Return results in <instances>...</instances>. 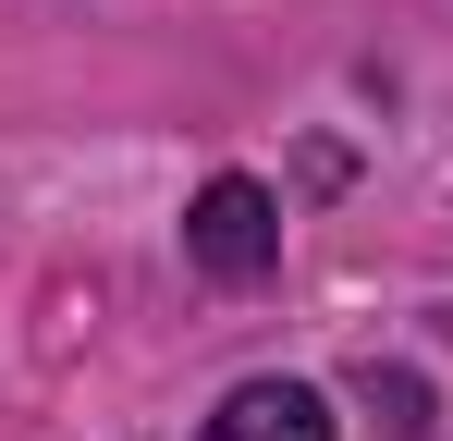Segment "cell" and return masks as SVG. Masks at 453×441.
I'll list each match as a JSON object with an SVG mask.
<instances>
[{
  "mask_svg": "<svg viewBox=\"0 0 453 441\" xmlns=\"http://www.w3.org/2000/svg\"><path fill=\"white\" fill-rule=\"evenodd\" d=\"M184 258H196L209 282H257V270L282 258V209H270V184H245V172L196 184V209H184Z\"/></svg>",
  "mask_w": 453,
  "mask_h": 441,
  "instance_id": "6da1fadb",
  "label": "cell"
},
{
  "mask_svg": "<svg viewBox=\"0 0 453 441\" xmlns=\"http://www.w3.org/2000/svg\"><path fill=\"white\" fill-rule=\"evenodd\" d=\"M196 441H331V405L306 380H245V392H221V417Z\"/></svg>",
  "mask_w": 453,
  "mask_h": 441,
  "instance_id": "7a4b0ae2",
  "label": "cell"
},
{
  "mask_svg": "<svg viewBox=\"0 0 453 441\" xmlns=\"http://www.w3.org/2000/svg\"><path fill=\"white\" fill-rule=\"evenodd\" d=\"M368 405H380V429H392V441H429V392H417L404 368H368Z\"/></svg>",
  "mask_w": 453,
  "mask_h": 441,
  "instance_id": "3957f363",
  "label": "cell"
}]
</instances>
